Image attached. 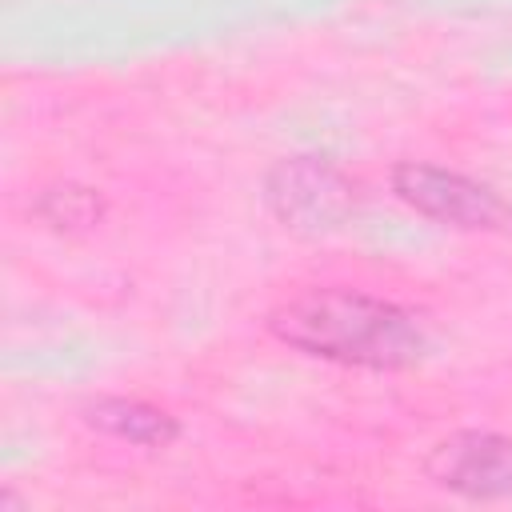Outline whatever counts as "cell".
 Instances as JSON below:
<instances>
[{"mask_svg": "<svg viewBox=\"0 0 512 512\" xmlns=\"http://www.w3.org/2000/svg\"><path fill=\"white\" fill-rule=\"evenodd\" d=\"M392 192L420 216L452 228H468V232L500 228L508 220V204L492 184H480L464 172L424 164V160H400L392 168Z\"/></svg>", "mask_w": 512, "mask_h": 512, "instance_id": "3957f363", "label": "cell"}, {"mask_svg": "<svg viewBox=\"0 0 512 512\" xmlns=\"http://www.w3.org/2000/svg\"><path fill=\"white\" fill-rule=\"evenodd\" d=\"M424 472L436 488L468 496V500L512 496V436L452 432L428 452Z\"/></svg>", "mask_w": 512, "mask_h": 512, "instance_id": "277c9868", "label": "cell"}, {"mask_svg": "<svg viewBox=\"0 0 512 512\" xmlns=\"http://www.w3.org/2000/svg\"><path fill=\"white\" fill-rule=\"evenodd\" d=\"M268 328L304 356L348 368H408L428 352L416 312L356 288H308L272 308Z\"/></svg>", "mask_w": 512, "mask_h": 512, "instance_id": "6da1fadb", "label": "cell"}, {"mask_svg": "<svg viewBox=\"0 0 512 512\" xmlns=\"http://www.w3.org/2000/svg\"><path fill=\"white\" fill-rule=\"evenodd\" d=\"M36 212H40L48 224H56V228H84V224H92V220L100 216V200H96L92 188L56 184V188H48V192L40 196Z\"/></svg>", "mask_w": 512, "mask_h": 512, "instance_id": "8992f818", "label": "cell"}, {"mask_svg": "<svg viewBox=\"0 0 512 512\" xmlns=\"http://www.w3.org/2000/svg\"><path fill=\"white\" fill-rule=\"evenodd\" d=\"M264 200L284 228L316 236L348 220L356 188L336 164L320 156H284L264 176Z\"/></svg>", "mask_w": 512, "mask_h": 512, "instance_id": "7a4b0ae2", "label": "cell"}, {"mask_svg": "<svg viewBox=\"0 0 512 512\" xmlns=\"http://www.w3.org/2000/svg\"><path fill=\"white\" fill-rule=\"evenodd\" d=\"M84 420L116 440L140 444V448H164L180 436V424L172 412L144 404V400H128V396H100L84 408Z\"/></svg>", "mask_w": 512, "mask_h": 512, "instance_id": "5b68a950", "label": "cell"}]
</instances>
